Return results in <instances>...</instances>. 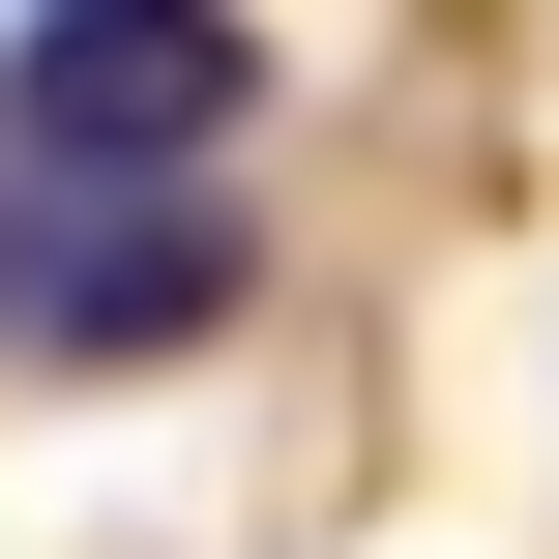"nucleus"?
I'll list each match as a JSON object with an SVG mask.
<instances>
[{
  "label": "nucleus",
  "mask_w": 559,
  "mask_h": 559,
  "mask_svg": "<svg viewBox=\"0 0 559 559\" xmlns=\"http://www.w3.org/2000/svg\"><path fill=\"white\" fill-rule=\"evenodd\" d=\"M0 118H29L59 177H147V206H177V177H206V147L265 118V59H236L206 0H59V29L0 59Z\"/></svg>",
  "instance_id": "f257e3e1"
},
{
  "label": "nucleus",
  "mask_w": 559,
  "mask_h": 559,
  "mask_svg": "<svg viewBox=\"0 0 559 559\" xmlns=\"http://www.w3.org/2000/svg\"><path fill=\"white\" fill-rule=\"evenodd\" d=\"M29 324H59V354H206V324H236V206H206V177H177V206H88V236L29 265Z\"/></svg>",
  "instance_id": "f03ea898"
}]
</instances>
